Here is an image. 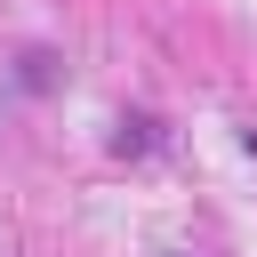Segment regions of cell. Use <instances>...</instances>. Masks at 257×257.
Masks as SVG:
<instances>
[{
    "mask_svg": "<svg viewBox=\"0 0 257 257\" xmlns=\"http://www.w3.org/2000/svg\"><path fill=\"white\" fill-rule=\"evenodd\" d=\"M16 88H24V96L56 88V56H48V48H24V56H16Z\"/></svg>",
    "mask_w": 257,
    "mask_h": 257,
    "instance_id": "obj_1",
    "label": "cell"
},
{
    "mask_svg": "<svg viewBox=\"0 0 257 257\" xmlns=\"http://www.w3.org/2000/svg\"><path fill=\"white\" fill-rule=\"evenodd\" d=\"M112 153H153V120H145V112H128V120L112 128Z\"/></svg>",
    "mask_w": 257,
    "mask_h": 257,
    "instance_id": "obj_2",
    "label": "cell"
}]
</instances>
